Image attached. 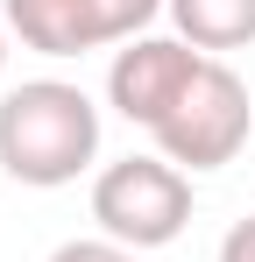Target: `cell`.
Wrapping results in <instances>:
<instances>
[{"label":"cell","mask_w":255,"mask_h":262,"mask_svg":"<svg viewBox=\"0 0 255 262\" xmlns=\"http://www.w3.org/2000/svg\"><path fill=\"white\" fill-rule=\"evenodd\" d=\"M206 71V57L184 43V36H135L128 50H114L107 64V106L135 121V128H163V114L192 92V78Z\"/></svg>","instance_id":"277c9868"},{"label":"cell","mask_w":255,"mask_h":262,"mask_svg":"<svg viewBox=\"0 0 255 262\" xmlns=\"http://www.w3.org/2000/svg\"><path fill=\"white\" fill-rule=\"evenodd\" d=\"M7 36H22V50L36 57H85L99 50V7L92 0H0Z\"/></svg>","instance_id":"5b68a950"},{"label":"cell","mask_w":255,"mask_h":262,"mask_svg":"<svg viewBox=\"0 0 255 262\" xmlns=\"http://www.w3.org/2000/svg\"><path fill=\"white\" fill-rule=\"evenodd\" d=\"M92 156H99V106L85 99V85L29 78L0 99V170L14 184L57 191L78 170H92Z\"/></svg>","instance_id":"6da1fadb"},{"label":"cell","mask_w":255,"mask_h":262,"mask_svg":"<svg viewBox=\"0 0 255 262\" xmlns=\"http://www.w3.org/2000/svg\"><path fill=\"white\" fill-rule=\"evenodd\" d=\"M92 220L121 248H170L192 227V177L163 156H121L92 177Z\"/></svg>","instance_id":"7a4b0ae2"},{"label":"cell","mask_w":255,"mask_h":262,"mask_svg":"<svg viewBox=\"0 0 255 262\" xmlns=\"http://www.w3.org/2000/svg\"><path fill=\"white\" fill-rule=\"evenodd\" d=\"M177 36L199 50H248L255 43V0H170Z\"/></svg>","instance_id":"8992f818"},{"label":"cell","mask_w":255,"mask_h":262,"mask_svg":"<svg viewBox=\"0 0 255 262\" xmlns=\"http://www.w3.org/2000/svg\"><path fill=\"white\" fill-rule=\"evenodd\" d=\"M248 128H255V106H248L241 71H227L220 57H206V71L192 78V92L163 114L156 156L177 163V170H220V163H234L248 149Z\"/></svg>","instance_id":"3957f363"},{"label":"cell","mask_w":255,"mask_h":262,"mask_svg":"<svg viewBox=\"0 0 255 262\" xmlns=\"http://www.w3.org/2000/svg\"><path fill=\"white\" fill-rule=\"evenodd\" d=\"M220 262H255V213L227 227V241H220Z\"/></svg>","instance_id":"9c48e42d"},{"label":"cell","mask_w":255,"mask_h":262,"mask_svg":"<svg viewBox=\"0 0 255 262\" xmlns=\"http://www.w3.org/2000/svg\"><path fill=\"white\" fill-rule=\"evenodd\" d=\"M0 71H7V14H0Z\"/></svg>","instance_id":"30bf717a"},{"label":"cell","mask_w":255,"mask_h":262,"mask_svg":"<svg viewBox=\"0 0 255 262\" xmlns=\"http://www.w3.org/2000/svg\"><path fill=\"white\" fill-rule=\"evenodd\" d=\"M99 7V36L107 43H135L156 14H170V0H92Z\"/></svg>","instance_id":"52a82bcc"},{"label":"cell","mask_w":255,"mask_h":262,"mask_svg":"<svg viewBox=\"0 0 255 262\" xmlns=\"http://www.w3.org/2000/svg\"><path fill=\"white\" fill-rule=\"evenodd\" d=\"M50 262H135V248L92 234V241H64V248H50Z\"/></svg>","instance_id":"ba28073f"}]
</instances>
